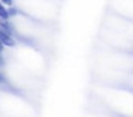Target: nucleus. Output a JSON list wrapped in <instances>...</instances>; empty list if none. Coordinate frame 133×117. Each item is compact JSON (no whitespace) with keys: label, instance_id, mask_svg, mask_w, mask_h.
<instances>
[{"label":"nucleus","instance_id":"20e7f679","mask_svg":"<svg viewBox=\"0 0 133 117\" xmlns=\"http://www.w3.org/2000/svg\"><path fill=\"white\" fill-rule=\"evenodd\" d=\"M9 14H10V16H16V14H17V10H16V9H10Z\"/></svg>","mask_w":133,"mask_h":117},{"label":"nucleus","instance_id":"423d86ee","mask_svg":"<svg viewBox=\"0 0 133 117\" xmlns=\"http://www.w3.org/2000/svg\"><path fill=\"white\" fill-rule=\"evenodd\" d=\"M0 83H2V76H0Z\"/></svg>","mask_w":133,"mask_h":117},{"label":"nucleus","instance_id":"39448f33","mask_svg":"<svg viewBox=\"0 0 133 117\" xmlns=\"http://www.w3.org/2000/svg\"><path fill=\"white\" fill-rule=\"evenodd\" d=\"M3 46H4V44H3V43H2V42H0V53L3 51Z\"/></svg>","mask_w":133,"mask_h":117},{"label":"nucleus","instance_id":"f03ea898","mask_svg":"<svg viewBox=\"0 0 133 117\" xmlns=\"http://www.w3.org/2000/svg\"><path fill=\"white\" fill-rule=\"evenodd\" d=\"M10 17V14H9V10H7L6 7H4V4L2 2H0V19L2 20H7Z\"/></svg>","mask_w":133,"mask_h":117},{"label":"nucleus","instance_id":"7ed1b4c3","mask_svg":"<svg viewBox=\"0 0 133 117\" xmlns=\"http://www.w3.org/2000/svg\"><path fill=\"white\" fill-rule=\"evenodd\" d=\"M3 4H7V6H12L13 4V0H0Z\"/></svg>","mask_w":133,"mask_h":117},{"label":"nucleus","instance_id":"f257e3e1","mask_svg":"<svg viewBox=\"0 0 133 117\" xmlns=\"http://www.w3.org/2000/svg\"><path fill=\"white\" fill-rule=\"evenodd\" d=\"M0 42L4 46H9V47H15L16 46V42L12 39V34H9L7 31L2 30V29H0Z\"/></svg>","mask_w":133,"mask_h":117}]
</instances>
